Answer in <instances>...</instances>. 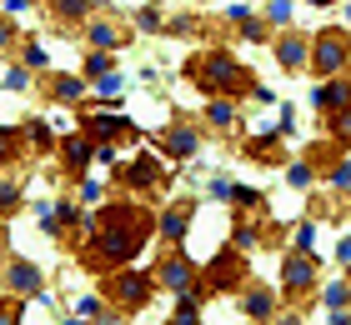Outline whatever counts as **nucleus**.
I'll return each mask as SVG.
<instances>
[{
	"instance_id": "obj_1",
	"label": "nucleus",
	"mask_w": 351,
	"mask_h": 325,
	"mask_svg": "<svg viewBox=\"0 0 351 325\" xmlns=\"http://www.w3.org/2000/svg\"><path fill=\"white\" fill-rule=\"evenodd\" d=\"M146 246H151V205L136 195H116V200L95 205V216H86V231L75 240V265L95 275L125 270Z\"/></svg>"
},
{
	"instance_id": "obj_2",
	"label": "nucleus",
	"mask_w": 351,
	"mask_h": 325,
	"mask_svg": "<svg viewBox=\"0 0 351 325\" xmlns=\"http://www.w3.org/2000/svg\"><path fill=\"white\" fill-rule=\"evenodd\" d=\"M181 75L206 95V101H241V95H251V86H256V75H251L231 51H221V45L196 51L181 65Z\"/></svg>"
},
{
	"instance_id": "obj_3",
	"label": "nucleus",
	"mask_w": 351,
	"mask_h": 325,
	"mask_svg": "<svg viewBox=\"0 0 351 325\" xmlns=\"http://www.w3.org/2000/svg\"><path fill=\"white\" fill-rule=\"evenodd\" d=\"M246 281H251L246 255L231 250V246H221L206 265H196V290H191V296H196V300H206V296H231V290H241Z\"/></svg>"
},
{
	"instance_id": "obj_4",
	"label": "nucleus",
	"mask_w": 351,
	"mask_h": 325,
	"mask_svg": "<svg viewBox=\"0 0 351 325\" xmlns=\"http://www.w3.org/2000/svg\"><path fill=\"white\" fill-rule=\"evenodd\" d=\"M110 311H121V315H131V311H146L151 296H156V285H151V275L146 270H106L101 275V290H95Z\"/></svg>"
},
{
	"instance_id": "obj_5",
	"label": "nucleus",
	"mask_w": 351,
	"mask_h": 325,
	"mask_svg": "<svg viewBox=\"0 0 351 325\" xmlns=\"http://www.w3.org/2000/svg\"><path fill=\"white\" fill-rule=\"evenodd\" d=\"M110 175H116V185H125V195H136V200H146V195H161L171 185V166L156 151H141L136 160H116L110 166Z\"/></svg>"
},
{
	"instance_id": "obj_6",
	"label": "nucleus",
	"mask_w": 351,
	"mask_h": 325,
	"mask_svg": "<svg viewBox=\"0 0 351 325\" xmlns=\"http://www.w3.org/2000/svg\"><path fill=\"white\" fill-rule=\"evenodd\" d=\"M346 65H351V45H346V30L341 25H326V30H316V36H306V70L311 75H346Z\"/></svg>"
},
{
	"instance_id": "obj_7",
	"label": "nucleus",
	"mask_w": 351,
	"mask_h": 325,
	"mask_svg": "<svg viewBox=\"0 0 351 325\" xmlns=\"http://www.w3.org/2000/svg\"><path fill=\"white\" fill-rule=\"evenodd\" d=\"M196 210H201V200H166L161 210H151V235L166 250H181L191 225H196Z\"/></svg>"
},
{
	"instance_id": "obj_8",
	"label": "nucleus",
	"mask_w": 351,
	"mask_h": 325,
	"mask_svg": "<svg viewBox=\"0 0 351 325\" xmlns=\"http://www.w3.org/2000/svg\"><path fill=\"white\" fill-rule=\"evenodd\" d=\"M146 275H151L156 290H171V296H191V290H196V260L186 250H161Z\"/></svg>"
},
{
	"instance_id": "obj_9",
	"label": "nucleus",
	"mask_w": 351,
	"mask_h": 325,
	"mask_svg": "<svg viewBox=\"0 0 351 325\" xmlns=\"http://www.w3.org/2000/svg\"><path fill=\"white\" fill-rule=\"evenodd\" d=\"M316 255H296V250H286L281 255V290L276 296L281 300H311L316 296Z\"/></svg>"
},
{
	"instance_id": "obj_10",
	"label": "nucleus",
	"mask_w": 351,
	"mask_h": 325,
	"mask_svg": "<svg viewBox=\"0 0 351 325\" xmlns=\"http://www.w3.org/2000/svg\"><path fill=\"white\" fill-rule=\"evenodd\" d=\"M81 135L90 145H116V140H141V130L131 116H116V110H86L81 116Z\"/></svg>"
},
{
	"instance_id": "obj_11",
	"label": "nucleus",
	"mask_w": 351,
	"mask_h": 325,
	"mask_svg": "<svg viewBox=\"0 0 351 325\" xmlns=\"http://www.w3.org/2000/svg\"><path fill=\"white\" fill-rule=\"evenodd\" d=\"M0 285H5V296H15V300H40L45 296V270L36 260H25V255H5Z\"/></svg>"
},
{
	"instance_id": "obj_12",
	"label": "nucleus",
	"mask_w": 351,
	"mask_h": 325,
	"mask_svg": "<svg viewBox=\"0 0 351 325\" xmlns=\"http://www.w3.org/2000/svg\"><path fill=\"white\" fill-rule=\"evenodd\" d=\"M151 151L161 155L166 166H181V160H191V155L201 151V130L191 125V120H171V125L161 130V135L151 140Z\"/></svg>"
},
{
	"instance_id": "obj_13",
	"label": "nucleus",
	"mask_w": 351,
	"mask_h": 325,
	"mask_svg": "<svg viewBox=\"0 0 351 325\" xmlns=\"http://www.w3.org/2000/svg\"><path fill=\"white\" fill-rule=\"evenodd\" d=\"M281 311V296H276V285H266V281H246L241 285V315L251 325H271V315Z\"/></svg>"
},
{
	"instance_id": "obj_14",
	"label": "nucleus",
	"mask_w": 351,
	"mask_h": 325,
	"mask_svg": "<svg viewBox=\"0 0 351 325\" xmlns=\"http://www.w3.org/2000/svg\"><path fill=\"white\" fill-rule=\"evenodd\" d=\"M56 155H60V166H66L71 181H86V170H90V140L75 130V135H60L56 140Z\"/></svg>"
},
{
	"instance_id": "obj_15",
	"label": "nucleus",
	"mask_w": 351,
	"mask_h": 325,
	"mask_svg": "<svg viewBox=\"0 0 351 325\" xmlns=\"http://www.w3.org/2000/svg\"><path fill=\"white\" fill-rule=\"evenodd\" d=\"M311 105L322 110V116L346 110V105H351V80H346V75H331V80H322V86H311Z\"/></svg>"
},
{
	"instance_id": "obj_16",
	"label": "nucleus",
	"mask_w": 351,
	"mask_h": 325,
	"mask_svg": "<svg viewBox=\"0 0 351 325\" xmlns=\"http://www.w3.org/2000/svg\"><path fill=\"white\" fill-rule=\"evenodd\" d=\"M271 51H276L281 70H306V36H301V30H281V36H271Z\"/></svg>"
},
{
	"instance_id": "obj_17",
	"label": "nucleus",
	"mask_w": 351,
	"mask_h": 325,
	"mask_svg": "<svg viewBox=\"0 0 351 325\" xmlns=\"http://www.w3.org/2000/svg\"><path fill=\"white\" fill-rule=\"evenodd\" d=\"M45 95H51L60 110H71V105L81 110V105H86V80H81V75H71V70H60V75L45 80Z\"/></svg>"
},
{
	"instance_id": "obj_18",
	"label": "nucleus",
	"mask_w": 351,
	"mask_h": 325,
	"mask_svg": "<svg viewBox=\"0 0 351 325\" xmlns=\"http://www.w3.org/2000/svg\"><path fill=\"white\" fill-rule=\"evenodd\" d=\"M226 205H236V216H256V220H271V200H266V190L256 185H236L226 190Z\"/></svg>"
},
{
	"instance_id": "obj_19",
	"label": "nucleus",
	"mask_w": 351,
	"mask_h": 325,
	"mask_svg": "<svg viewBox=\"0 0 351 325\" xmlns=\"http://www.w3.org/2000/svg\"><path fill=\"white\" fill-rule=\"evenodd\" d=\"M51 5V21L60 30H75V25H86L95 10H101V0H45Z\"/></svg>"
},
{
	"instance_id": "obj_20",
	"label": "nucleus",
	"mask_w": 351,
	"mask_h": 325,
	"mask_svg": "<svg viewBox=\"0 0 351 325\" xmlns=\"http://www.w3.org/2000/svg\"><path fill=\"white\" fill-rule=\"evenodd\" d=\"M81 30H86V40H90V51H110V55H116L121 45H125V30L116 21H101V15H90Z\"/></svg>"
},
{
	"instance_id": "obj_21",
	"label": "nucleus",
	"mask_w": 351,
	"mask_h": 325,
	"mask_svg": "<svg viewBox=\"0 0 351 325\" xmlns=\"http://www.w3.org/2000/svg\"><path fill=\"white\" fill-rule=\"evenodd\" d=\"M15 135H21V151H36V155H51L56 151V125L51 120H25L21 130H15Z\"/></svg>"
},
{
	"instance_id": "obj_22",
	"label": "nucleus",
	"mask_w": 351,
	"mask_h": 325,
	"mask_svg": "<svg viewBox=\"0 0 351 325\" xmlns=\"http://www.w3.org/2000/svg\"><path fill=\"white\" fill-rule=\"evenodd\" d=\"M241 151H246V160H261V166H281V135H276V130H266V135H251Z\"/></svg>"
},
{
	"instance_id": "obj_23",
	"label": "nucleus",
	"mask_w": 351,
	"mask_h": 325,
	"mask_svg": "<svg viewBox=\"0 0 351 325\" xmlns=\"http://www.w3.org/2000/svg\"><path fill=\"white\" fill-rule=\"evenodd\" d=\"M21 205H25V185L15 181V175H5V170H0V220H10Z\"/></svg>"
},
{
	"instance_id": "obj_24",
	"label": "nucleus",
	"mask_w": 351,
	"mask_h": 325,
	"mask_svg": "<svg viewBox=\"0 0 351 325\" xmlns=\"http://www.w3.org/2000/svg\"><path fill=\"white\" fill-rule=\"evenodd\" d=\"M206 125L236 130V125H241V110H236V101H211V105H206Z\"/></svg>"
},
{
	"instance_id": "obj_25",
	"label": "nucleus",
	"mask_w": 351,
	"mask_h": 325,
	"mask_svg": "<svg viewBox=\"0 0 351 325\" xmlns=\"http://www.w3.org/2000/svg\"><path fill=\"white\" fill-rule=\"evenodd\" d=\"M291 15H296V10H291V0H266V5H261L266 30H276V25H281V30H291Z\"/></svg>"
},
{
	"instance_id": "obj_26",
	"label": "nucleus",
	"mask_w": 351,
	"mask_h": 325,
	"mask_svg": "<svg viewBox=\"0 0 351 325\" xmlns=\"http://www.w3.org/2000/svg\"><path fill=\"white\" fill-rule=\"evenodd\" d=\"M106 70H116V55H110V51H86V60H81V80H86V86L95 75H106Z\"/></svg>"
},
{
	"instance_id": "obj_27",
	"label": "nucleus",
	"mask_w": 351,
	"mask_h": 325,
	"mask_svg": "<svg viewBox=\"0 0 351 325\" xmlns=\"http://www.w3.org/2000/svg\"><path fill=\"white\" fill-rule=\"evenodd\" d=\"M171 325H201V300H196V296H176Z\"/></svg>"
},
{
	"instance_id": "obj_28",
	"label": "nucleus",
	"mask_w": 351,
	"mask_h": 325,
	"mask_svg": "<svg viewBox=\"0 0 351 325\" xmlns=\"http://www.w3.org/2000/svg\"><path fill=\"white\" fill-rule=\"evenodd\" d=\"M286 185H291V190H311L316 185V170L306 166V160H286Z\"/></svg>"
},
{
	"instance_id": "obj_29",
	"label": "nucleus",
	"mask_w": 351,
	"mask_h": 325,
	"mask_svg": "<svg viewBox=\"0 0 351 325\" xmlns=\"http://www.w3.org/2000/svg\"><path fill=\"white\" fill-rule=\"evenodd\" d=\"M291 240H296V246H291L296 255H316V216H306V220H301Z\"/></svg>"
},
{
	"instance_id": "obj_30",
	"label": "nucleus",
	"mask_w": 351,
	"mask_h": 325,
	"mask_svg": "<svg viewBox=\"0 0 351 325\" xmlns=\"http://www.w3.org/2000/svg\"><path fill=\"white\" fill-rule=\"evenodd\" d=\"M90 86H95V95H101V101H116V95L125 90V75H121V70H106V75H95Z\"/></svg>"
},
{
	"instance_id": "obj_31",
	"label": "nucleus",
	"mask_w": 351,
	"mask_h": 325,
	"mask_svg": "<svg viewBox=\"0 0 351 325\" xmlns=\"http://www.w3.org/2000/svg\"><path fill=\"white\" fill-rule=\"evenodd\" d=\"M21 160V135H15V125H0V166H15Z\"/></svg>"
},
{
	"instance_id": "obj_32",
	"label": "nucleus",
	"mask_w": 351,
	"mask_h": 325,
	"mask_svg": "<svg viewBox=\"0 0 351 325\" xmlns=\"http://www.w3.org/2000/svg\"><path fill=\"white\" fill-rule=\"evenodd\" d=\"M106 200V185L101 181H75V205L90 210V205H101Z\"/></svg>"
},
{
	"instance_id": "obj_33",
	"label": "nucleus",
	"mask_w": 351,
	"mask_h": 325,
	"mask_svg": "<svg viewBox=\"0 0 351 325\" xmlns=\"http://www.w3.org/2000/svg\"><path fill=\"white\" fill-rule=\"evenodd\" d=\"M21 65H25L30 75H36V70H45V65H51V55H45V45L25 40V45H21Z\"/></svg>"
},
{
	"instance_id": "obj_34",
	"label": "nucleus",
	"mask_w": 351,
	"mask_h": 325,
	"mask_svg": "<svg viewBox=\"0 0 351 325\" xmlns=\"http://www.w3.org/2000/svg\"><path fill=\"white\" fill-rule=\"evenodd\" d=\"M322 305H326V311H346V281H341V275L322 285Z\"/></svg>"
},
{
	"instance_id": "obj_35",
	"label": "nucleus",
	"mask_w": 351,
	"mask_h": 325,
	"mask_svg": "<svg viewBox=\"0 0 351 325\" xmlns=\"http://www.w3.org/2000/svg\"><path fill=\"white\" fill-rule=\"evenodd\" d=\"M241 40H246V45H266V40H271V30H266L261 15H246V21H241Z\"/></svg>"
},
{
	"instance_id": "obj_36",
	"label": "nucleus",
	"mask_w": 351,
	"mask_h": 325,
	"mask_svg": "<svg viewBox=\"0 0 351 325\" xmlns=\"http://www.w3.org/2000/svg\"><path fill=\"white\" fill-rule=\"evenodd\" d=\"M161 25H166V15L156 10V5H141L136 10V30H161Z\"/></svg>"
},
{
	"instance_id": "obj_37",
	"label": "nucleus",
	"mask_w": 351,
	"mask_h": 325,
	"mask_svg": "<svg viewBox=\"0 0 351 325\" xmlns=\"http://www.w3.org/2000/svg\"><path fill=\"white\" fill-rule=\"evenodd\" d=\"M0 86H5V90H30V70H25V65H10Z\"/></svg>"
},
{
	"instance_id": "obj_38",
	"label": "nucleus",
	"mask_w": 351,
	"mask_h": 325,
	"mask_svg": "<svg viewBox=\"0 0 351 325\" xmlns=\"http://www.w3.org/2000/svg\"><path fill=\"white\" fill-rule=\"evenodd\" d=\"M71 305H75V311H71V315H81V320H90V315H95V311H101V305H106V300H101V296H81V300H71Z\"/></svg>"
},
{
	"instance_id": "obj_39",
	"label": "nucleus",
	"mask_w": 351,
	"mask_h": 325,
	"mask_svg": "<svg viewBox=\"0 0 351 325\" xmlns=\"http://www.w3.org/2000/svg\"><path fill=\"white\" fill-rule=\"evenodd\" d=\"M21 315H25L21 300H0V325H21Z\"/></svg>"
},
{
	"instance_id": "obj_40",
	"label": "nucleus",
	"mask_w": 351,
	"mask_h": 325,
	"mask_svg": "<svg viewBox=\"0 0 351 325\" xmlns=\"http://www.w3.org/2000/svg\"><path fill=\"white\" fill-rule=\"evenodd\" d=\"M25 10H36V0H0V15H5V21H15V15H25Z\"/></svg>"
},
{
	"instance_id": "obj_41",
	"label": "nucleus",
	"mask_w": 351,
	"mask_h": 325,
	"mask_svg": "<svg viewBox=\"0 0 351 325\" xmlns=\"http://www.w3.org/2000/svg\"><path fill=\"white\" fill-rule=\"evenodd\" d=\"M166 30H171V36H191V30H196V15H176Z\"/></svg>"
},
{
	"instance_id": "obj_42",
	"label": "nucleus",
	"mask_w": 351,
	"mask_h": 325,
	"mask_svg": "<svg viewBox=\"0 0 351 325\" xmlns=\"http://www.w3.org/2000/svg\"><path fill=\"white\" fill-rule=\"evenodd\" d=\"M90 325H121V311H110V305H101V311L90 315Z\"/></svg>"
},
{
	"instance_id": "obj_43",
	"label": "nucleus",
	"mask_w": 351,
	"mask_h": 325,
	"mask_svg": "<svg viewBox=\"0 0 351 325\" xmlns=\"http://www.w3.org/2000/svg\"><path fill=\"white\" fill-rule=\"evenodd\" d=\"M10 45H15V21L0 15V51H10Z\"/></svg>"
},
{
	"instance_id": "obj_44",
	"label": "nucleus",
	"mask_w": 351,
	"mask_h": 325,
	"mask_svg": "<svg viewBox=\"0 0 351 325\" xmlns=\"http://www.w3.org/2000/svg\"><path fill=\"white\" fill-rule=\"evenodd\" d=\"M226 190H231V181H226V175H216V181L206 185V195H211V200H226Z\"/></svg>"
},
{
	"instance_id": "obj_45",
	"label": "nucleus",
	"mask_w": 351,
	"mask_h": 325,
	"mask_svg": "<svg viewBox=\"0 0 351 325\" xmlns=\"http://www.w3.org/2000/svg\"><path fill=\"white\" fill-rule=\"evenodd\" d=\"M10 255V235H5V220H0V260Z\"/></svg>"
},
{
	"instance_id": "obj_46",
	"label": "nucleus",
	"mask_w": 351,
	"mask_h": 325,
	"mask_svg": "<svg viewBox=\"0 0 351 325\" xmlns=\"http://www.w3.org/2000/svg\"><path fill=\"white\" fill-rule=\"evenodd\" d=\"M331 325H351V315L346 311H331Z\"/></svg>"
},
{
	"instance_id": "obj_47",
	"label": "nucleus",
	"mask_w": 351,
	"mask_h": 325,
	"mask_svg": "<svg viewBox=\"0 0 351 325\" xmlns=\"http://www.w3.org/2000/svg\"><path fill=\"white\" fill-rule=\"evenodd\" d=\"M60 325H90V320H81V315H71V320H60Z\"/></svg>"
},
{
	"instance_id": "obj_48",
	"label": "nucleus",
	"mask_w": 351,
	"mask_h": 325,
	"mask_svg": "<svg viewBox=\"0 0 351 325\" xmlns=\"http://www.w3.org/2000/svg\"><path fill=\"white\" fill-rule=\"evenodd\" d=\"M311 5H316V10H322V5H337V0H311Z\"/></svg>"
},
{
	"instance_id": "obj_49",
	"label": "nucleus",
	"mask_w": 351,
	"mask_h": 325,
	"mask_svg": "<svg viewBox=\"0 0 351 325\" xmlns=\"http://www.w3.org/2000/svg\"><path fill=\"white\" fill-rule=\"evenodd\" d=\"M0 300H10V296H5V285H0Z\"/></svg>"
}]
</instances>
